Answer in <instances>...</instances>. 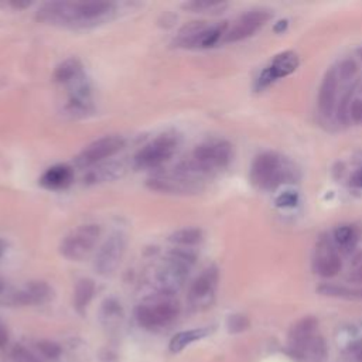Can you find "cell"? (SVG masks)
Wrapping results in <instances>:
<instances>
[{"label": "cell", "mask_w": 362, "mask_h": 362, "mask_svg": "<svg viewBox=\"0 0 362 362\" xmlns=\"http://www.w3.org/2000/svg\"><path fill=\"white\" fill-rule=\"evenodd\" d=\"M227 23L210 24L207 21H192L184 26L177 37L174 45L180 48H210L225 37Z\"/></svg>", "instance_id": "cell-7"}, {"label": "cell", "mask_w": 362, "mask_h": 362, "mask_svg": "<svg viewBox=\"0 0 362 362\" xmlns=\"http://www.w3.org/2000/svg\"><path fill=\"white\" fill-rule=\"evenodd\" d=\"M297 203V197L293 192H284L278 199V205L279 207H293Z\"/></svg>", "instance_id": "cell-36"}, {"label": "cell", "mask_w": 362, "mask_h": 362, "mask_svg": "<svg viewBox=\"0 0 362 362\" xmlns=\"http://www.w3.org/2000/svg\"><path fill=\"white\" fill-rule=\"evenodd\" d=\"M95 295V283L91 279H81L76 284L74 306L78 311H84Z\"/></svg>", "instance_id": "cell-26"}, {"label": "cell", "mask_w": 362, "mask_h": 362, "mask_svg": "<svg viewBox=\"0 0 362 362\" xmlns=\"http://www.w3.org/2000/svg\"><path fill=\"white\" fill-rule=\"evenodd\" d=\"M227 5L225 3H220V2H190L185 3L184 8L191 10V12H196V13H214V12H218L223 10Z\"/></svg>", "instance_id": "cell-28"}, {"label": "cell", "mask_w": 362, "mask_h": 362, "mask_svg": "<svg viewBox=\"0 0 362 362\" xmlns=\"http://www.w3.org/2000/svg\"><path fill=\"white\" fill-rule=\"evenodd\" d=\"M337 88H339V74L334 68L326 72L323 78L320 93H319V108L323 115L330 116L335 106V98H337Z\"/></svg>", "instance_id": "cell-19"}, {"label": "cell", "mask_w": 362, "mask_h": 362, "mask_svg": "<svg viewBox=\"0 0 362 362\" xmlns=\"http://www.w3.org/2000/svg\"><path fill=\"white\" fill-rule=\"evenodd\" d=\"M101 234V227L96 224L80 225L64 236L60 244V252L69 260H82L98 245Z\"/></svg>", "instance_id": "cell-8"}, {"label": "cell", "mask_w": 362, "mask_h": 362, "mask_svg": "<svg viewBox=\"0 0 362 362\" xmlns=\"http://www.w3.org/2000/svg\"><path fill=\"white\" fill-rule=\"evenodd\" d=\"M128 239L122 232H113L101 247L95 258V269L100 275H112L122 263L126 252Z\"/></svg>", "instance_id": "cell-11"}, {"label": "cell", "mask_w": 362, "mask_h": 362, "mask_svg": "<svg viewBox=\"0 0 362 362\" xmlns=\"http://www.w3.org/2000/svg\"><path fill=\"white\" fill-rule=\"evenodd\" d=\"M350 117H352L355 124L362 125V100H355L350 105Z\"/></svg>", "instance_id": "cell-34"}, {"label": "cell", "mask_w": 362, "mask_h": 362, "mask_svg": "<svg viewBox=\"0 0 362 362\" xmlns=\"http://www.w3.org/2000/svg\"><path fill=\"white\" fill-rule=\"evenodd\" d=\"M54 78L67 88L68 102L65 109L69 115L82 117L93 111L92 88L78 58H68L61 63L54 72Z\"/></svg>", "instance_id": "cell-2"}, {"label": "cell", "mask_w": 362, "mask_h": 362, "mask_svg": "<svg viewBox=\"0 0 362 362\" xmlns=\"http://www.w3.org/2000/svg\"><path fill=\"white\" fill-rule=\"evenodd\" d=\"M74 179L72 168L67 164H56L43 173L40 177V184L47 190H64L67 188Z\"/></svg>", "instance_id": "cell-20"}, {"label": "cell", "mask_w": 362, "mask_h": 362, "mask_svg": "<svg viewBox=\"0 0 362 362\" xmlns=\"http://www.w3.org/2000/svg\"><path fill=\"white\" fill-rule=\"evenodd\" d=\"M172 244L176 245V248H192L199 245L201 240H203V232L199 228H184L180 229L177 232H174L173 235H170L168 238Z\"/></svg>", "instance_id": "cell-22"}, {"label": "cell", "mask_w": 362, "mask_h": 362, "mask_svg": "<svg viewBox=\"0 0 362 362\" xmlns=\"http://www.w3.org/2000/svg\"><path fill=\"white\" fill-rule=\"evenodd\" d=\"M293 357L303 362H323L327 357V347L319 334H315L299 343L289 344Z\"/></svg>", "instance_id": "cell-17"}, {"label": "cell", "mask_w": 362, "mask_h": 362, "mask_svg": "<svg viewBox=\"0 0 362 362\" xmlns=\"http://www.w3.org/2000/svg\"><path fill=\"white\" fill-rule=\"evenodd\" d=\"M9 341V332L6 330V327L0 323V348H3Z\"/></svg>", "instance_id": "cell-37"}, {"label": "cell", "mask_w": 362, "mask_h": 362, "mask_svg": "<svg viewBox=\"0 0 362 362\" xmlns=\"http://www.w3.org/2000/svg\"><path fill=\"white\" fill-rule=\"evenodd\" d=\"M347 352H348V357L354 362H362V340L351 344L350 348L347 350Z\"/></svg>", "instance_id": "cell-35"}, {"label": "cell", "mask_w": 362, "mask_h": 362, "mask_svg": "<svg viewBox=\"0 0 362 362\" xmlns=\"http://www.w3.org/2000/svg\"><path fill=\"white\" fill-rule=\"evenodd\" d=\"M351 183H352V185L362 188V168L361 170H358L357 173H354V176L351 177Z\"/></svg>", "instance_id": "cell-39"}, {"label": "cell", "mask_w": 362, "mask_h": 362, "mask_svg": "<svg viewBox=\"0 0 362 362\" xmlns=\"http://www.w3.org/2000/svg\"><path fill=\"white\" fill-rule=\"evenodd\" d=\"M124 166L120 163H108L102 164L100 167H96L95 170H91L89 174L87 176L88 183H104V181H111L117 177L122 176L124 173Z\"/></svg>", "instance_id": "cell-21"}, {"label": "cell", "mask_w": 362, "mask_h": 362, "mask_svg": "<svg viewBox=\"0 0 362 362\" xmlns=\"http://www.w3.org/2000/svg\"><path fill=\"white\" fill-rule=\"evenodd\" d=\"M341 259L330 240H320L315 258V271L323 278H334L341 271Z\"/></svg>", "instance_id": "cell-16"}, {"label": "cell", "mask_w": 362, "mask_h": 362, "mask_svg": "<svg viewBox=\"0 0 362 362\" xmlns=\"http://www.w3.org/2000/svg\"><path fill=\"white\" fill-rule=\"evenodd\" d=\"M216 284H218V269L211 267L205 269L191 284L188 302L191 307L194 308H205L208 307L215 296Z\"/></svg>", "instance_id": "cell-13"}, {"label": "cell", "mask_w": 362, "mask_h": 362, "mask_svg": "<svg viewBox=\"0 0 362 362\" xmlns=\"http://www.w3.org/2000/svg\"><path fill=\"white\" fill-rule=\"evenodd\" d=\"M295 179V167L282 156L272 152L259 155L251 167V181L259 190L271 191L283 183H291Z\"/></svg>", "instance_id": "cell-4"}, {"label": "cell", "mask_w": 362, "mask_h": 362, "mask_svg": "<svg viewBox=\"0 0 362 362\" xmlns=\"http://www.w3.org/2000/svg\"><path fill=\"white\" fill-rule=\"evenodd\" d=\"M2 292H3V284H2V282H0V293Z\"/></svg>", "instance_id": "cell-40"}, {"label": "cell", "mask_w": 362, "mask_h": 362, "mask_svg": "<svg viewBox=\"0 0 362 362\" xmlns=\"http://www.w3.org/2000/svg\"><path fill=\"white\" fill-rule=\"evenodd\" d=\"M299 67V57L293 52H284L273 58L271 65L264 68L258 78V88L263 89L279 78L291 76Z\"/></svg>", "instance_id": "cell-15"}, {"label": "cell", "mask_w": 362, "mask_h": 362, "mask_svg": "<svg viewBox=\"0 0 362 362\" xmlns=\"http://www.w3.org/2000/svg\"><path fill=\"white\" fill-rule=\"evenodd\" d=\"M196 259L197 255L187 248H174L168 253L156 273V284L160 295H176L187 282Z\"/></svg>", "instance_id": "cell-3"}, {"label": "cell", "mask_w": 362, "mask_h": 362, "mask_svg": "<svg viewBox=\"0 0 362 362\" xmlns=\"http://www.w3.org/2000/svg\"><path fill=\"white\" fill-rule=\"evenodd\" d=\"M357 72V64L352 61V60H346L340 64V68H339V78L341 80H350L351 77H354V74Z\"/></svg>", "instance_id": "cell-32"}, {"label": "cell", "mask_w": 362, "mask_h": 362, "mask_svg": "<svg viewBox=\"0 0 362 362\" xmlns=\"http://www.w3.org/2000/svg\"><path fill=\"white\" fill-rule=\"evenodd\" d=\"M350 282L352 283H358V284H362V267H359L357 271H354L350 278H348Z\"/></svg>", "instance_id": "cell-38"}, {"label": "cell", "mask_w": 362, "mask_h": 362, "mask_svg": "<svg viewBox=\"0 0 362 362\" xmlns=\"http://www.w3.org/2000/svg\"><path fill=\"white\" fill-rule=\"evenodd\" d=\"M272 14L268 10H251L240 16L239 20L234 24V27L227 32L224 40L225 43H238L242 41L251 36H253L259 29H262L264 24L271 20Z\"/></svg>", "instance_id": "cell-14"}, {"label": "cell", "mask_w": 362, "mask_h": 362, "mask_svg": "<svg viewBox=\"0 0 362 362\" xmlns=\"http://www.w3.org/2000/svg\"><path fill=\"white\" fill-rule=\"evenodd\" d=\"M319 293L330 297H341V299H351V300H362V287H346L337 284H321L319 289Z\"/></svg>", "instance_id": "cell-24"}, {"label": "cell", "mask_w": 362, "mask_h": 362, "mask_svg": "<svg viewBox=\"0 0 362 362\" xmlns=\"http://www.w3.org/2000/svg\"><path fill=\"white\" fill-rule=\"evenodd\" d=\"M317 320L313 317H306L300 321H297L292 330L291 334H289V344H295L299 343L304 339H308V337L317 334Z\"/></svg>", "instance_id": "cell-25"}, {"label": "cell", "mask_w": 362, "mask_h": 362, "mask_svg": "<svg viewBox=\"0 0 362 362\" xmlns=\"http://www.w3.org/2000/svg\"><path fill=\"white\" fill-rule=\"evenodd\" d=\"M179 140L173 135H161L143 146L135 156V164L143 170H155L177 152Z\"/></svg>", "instance_id": "cell-9"}, {"label": "cell", "mask_w": 362, "mask_h": 362, "mask_svg": "<svg viewBox=\"0 0 362 362\" xmlns=\"http://www.w3.org/2000/svg\"><path fill=\"white\" fill-rule=\"evenodd\" d=\"M249 326V321L245 316H240V315H235L232 317H229L228 320V328L231 332H242L244 330H247Z\"/></svg>", "instance_id": "cell-31"}, {"label": "cell", "mask_w": 362, "mask_h": 362, "mask_svg": "<svg viewBox=\"0 0 362 362\" xmlns=\"http://www.w3.org/2000/svg\"><path fill=\"white\" fill-rule=\"evenodd\" d=\"M350 98H351V91L347 92L343 100L340 101V106H339V117L343 120V122H347V119L350 116Z\"/></svg>", "instance_id": "cell-33"}, {"label": "cell", "mask_w": 362, "mask_h": 362, "mask_svg": "<svg viewBox=\"0 0 362 362\" xmlns=\"http://www.w3.org/2000/svg\"><path fill=\"white\" fill-rule=\"evenodd\" d=\"M208 334H210L208 328H196V330L181 331V332H179L177 335H174L173 339H172L170 350L173 352H180L181 350H184L190 344L204 339V337H207Z\"/></svg>", "instance_id": "cell-23"}, {"label": "cell", "mask_w": 362, "mask_h": 362, "mask_svg": "<svg viewBox=\"0 0 362 362\" xmlns=\"http://www.w3.org/2000/svg\"><path fill=\"white\" fill-rule=\"evenodd\" d=\"M334 239L339 247L348 249L352 248L357 242V232L351 225H341L334 231Z\"/></svg>", "instance_id": "cell-27"}, {"label": "cell", "mask_w": 362, "mask_h": 362, "mask_svg": "<svg viewBox=\"0 0 362 362\" xmlns=\"http://www.w3.org/2000/svg\"><path fill=\"white\" fill-rule=\"evenodd\" d=\"M52 287L45 282H32L12 295L10 302L19 306H36L50 300Z\"/></svg>", "instance_id": "cell-18"}, {"label": "cell", "mask_w": 362, "mask_h": 362, "mask_svg": "<svg viewBox=\"0 0 362 362\" xmlns=\"http://www.w3.org/2000/svg\"><path fill=\"white\" fill-rule=\"evenodd\" d=\"M203 177L196 174L183 161L173 172L157 174L150 180V187L164 192H194L201 188Z\"/></svg>", "instance_id": "cell-10"}, {"label": "cell", "mask_w": 362, "mask_h": 362, "mask_svg": "<svg viewBox=\"0 0 362 362\" xmlns=\"http://www.w3.org/2000/svg\"><path fill=\"white\" fill-rule=\"evenodd\" d=\"M10 358L13 362H41L30 350L24 348L21 346H16L12 350Z\"/></svg>", "instance_id": "cell-29"}, {"label": "cell", "mask_w": 362, "mask_h": 362, "mask_svg": "<svg viewBox=\"0 0 362 362\" xmlns=\"http://www.w3.org/2000/svg\"><path fill=\"white\" fill-rule=\"evenodd\" d=\"M113 13L111 2H48L38 9L37 19L53 26L89 27L109 20Z\"/></svg>", "instance_id": "cell-1"}, {"label": "cell", "mask_w": 362, "mask_h": 362, "mask_svg": "<svg viewBox=\"0 0 362 362\" xmlns=\"http://www.w3.org/2000/svg\"><path fill=\"white\" fill-rule=\"evenodd\" d=\"M232 157L234 149L231 144L225 140H216L200 144L184 163L196 174L205 179L207 176L228 167Z\"/></svg>", "instance_id": "cell-5"}, {"label": "cell", "mask_w": 362, "mask_h": 362, "mask_svg": "<svg viewBox=\"0 0 362 362\" xmlns=\"http://www.w3.org/2000/svg\"><path fill=\"white\" fill-rule=\"evenodd\" d=\"M37 346H38V351L43 354V357H45L48 359H56L61 354V348L56 343L43 341V343H38Z\"/></svg>", "instance_id": "cell-30"}, {"label": "cell", "mask_w": 362, "mask_h": 362, "mask_svg": "<svg viewBox=\"0 0 362 362\" xmlns=\"http://www.w3.org/2000/svg\"><path fill=\"white\" fill-rule=\"evenodd\" d=\"M125 146V140L120 136H105L92 142L76 157V164L80 168H89L98 163L115 156Z\"/></svg>", "instance_id": "cell-12"}, {"label": "cell", "mask_w": 362, "mask_h": 362, "mask_svg": "<svg viewBox=\"0 0 362 362\" xmlns=\"http://www.w3.org/2000/svg\"><path fill=\"white\" fill-rule=\"evenodd\" d=\"M180 313L179 303L173 296L160 295V297L140 304L136 308L137 323L148 330H159L170 326Z\"/></svg>", "instance_id": "cell-6"}]
</instances>
